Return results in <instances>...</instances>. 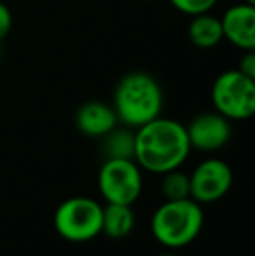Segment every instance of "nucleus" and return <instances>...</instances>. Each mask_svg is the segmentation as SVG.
Wrapping results in <instances>:
<instances>
[{
    "label": "nucleus",
    "mask_w": 255,
    "mask_h": 256,
    "mask_svg": "<svg viewBox=\"0 0 255 256\" xmlns=\"http://www.w3.org/2000/svg\"><path fill=\"white\" fill-rule=\"evenodd\" d=\"M135 228V212L131 206L107 204L103 206L102 234L110 239H124Z\"/></svg>",
    "instance_id": "obj_12"
},
{
    "label": "nucleus",
    "mask_w": 255,
    "mask_h": 256,
    "mask_svg": "<svg viewBox=\"0 0 255 256\" xmlns=\"http://www.w3.org/2000/svg\"><path fill=\"white\" fill-rule=\"evenodd\" d=\"M189 40L199 49H213L224 40L220 18L211 16L210 12H203L192 16L187 28Z\"/></svg>",
    "instance_id": "obj_11"
},
{
    "label": "nucleus",
    "mask_w": 255,
    "mask_h": 256,
    "mask_svg": "<svg viewBox=\"0 0 255 256\" xmlns=\"http://www.w3.org/2000/svg\"><path fill=\"white\" fill-rule=\"evenodd\" d=\"M241 61H239V66L238 70L241 74H245L246 77L255 78V51H243Z\"/></svg>",
    "instance_id": "obj_17"
},
{
    "label": "nucleus",
    "mask_w": 255,
    "mask_h": 256,
    "mask_svg": "<svg viewBox=\"0 0 255 256\" xmlns=\"http://www.w3.org/2000/svg\"><path fill=\"white\" fill-rule=\"evenodd\" d=\"M191 150L185 126L173 118L159 115L135 131L133 160L143 171L164 174L178 169L187 160Z\"/></svg>",
    "instance_id": "obj_1"
},
{
    "label": "nucleus",
    "mask_w": 255,
    "mask_h": 256,
    "mask_svg": "<svg viewBox=\"0 0 255 256\" xmlns=\"http://www.w3.org/2000/svg\"><path fill=\"white\" fill-rule=\"evenodd\" d=\"M156 256H180V254L173 253V251H164V253H159V254H156Z\"/></svg>",
    "instance_id": "obj_18"
},
{
    "label": "nucleus",
    "mask_w": 255,
    "mask_h": 256,
    "mask_svg": "<svg viewBox=\"0 0 255 256\" xmlns=\"http://www.w3.org/2000/svg\"><path fill=\"white\" fill-rule=\"evenodd\" d=\"M191 199L197 204H211L220 200L232 186V169L217 157L199 162L189 174Z\"/></svg>",
    "instance_id": "obj_7"
},
{
    "label": "nucleus",
    "mask_w": 255,
    "mask_h": 256,
    "mask_svg": "<svg viewBox=\"0 0 255 256\" xmlns=\"http://www.w3.org/2000/svg\"><path fill=\"white\" fill-rule=\"evenodd\" d=\"M211 103L227 120H246L255 114V78L238 68L224 72L211 86Z\"/></svg>",
    "instance_id": "obj_5"
},
{
    "label": "nucleus",
    "mask_w": 255,
    "mask_h": 256,
    "mask_svg": "<svg viewBox=\"0 0 255 256\" xmlns=\"http://www.w3.org/2000/svg\"><path fill=\"white\" fill-rule=\"evenodd\" d=\"M114 112L126 128H140L159 117L163 112V91L152 75L131 72L114 89Z\"/></svg>",
    "instance_id": "obj_2"
},
{
    "label": "nucleus",
    "mask_w": 255,
    "mask_h": 256,
    "mask_svg": "<svg viewBox=\"0 0 255 256\" xmlns=\"http://www.w3.org/2000/svg\"><path fill=\"white\" fill-rule=\"evenodd\" d=\"M11 28H13V14H11L9 7L0 2V42L9 35Z\"/></svg>",
    "instance_id": "obj_16"
},
{
    "label": "nucleus",
    "mask_w": 255,
    "mask_h": 256,
    "mask_svg": "<svg viewBox=\"0 0 255 256\" xmlns=\"http://www.w3.org/2000/svg\"><path fill=\"white\" fill-rule=\"evenodd\" d=\"M161 180V194L166 200H180L191 197V183L189 174L178 169L164 172Z\"/></svg>",
    "instance_id": "obj_14"
},
{
    "label": "nucleus",
    "mask_w": 255,
    "mask_h": 256,
    "mask_svg": "<svg viewBox=\"0 0 255 256\" xmlns=\"http://www.w3.org/2000/svg\"><path fill=\"white\" fill-rule=\"evenodd\" d=\"M203 208L191 197L164 200L150 218V234L161 246L177 251L197 239L203 230Z\"/></svg>",
    "instance_id": "obj_3"
},
{
    "label": "nucleus",
    "mask_w": 255,
    "mask_h": 256,
    "mask_svg": "<svg viewBox=\"0 0 255 256\" xmlns=\"http://www.w3.org/2000/svg\"><path fill=\"white\" fill-rule=\"evenodd\" d=\"M133 152H135V132L116 128L103 136L105 158H133Z\"/></svg>",
    "instance_id": "obj_13"
},
{
    "label": "nucleus",
    "mask_w": 255,
    "mask_h": 256,
    "mask_svg": "<svg viewBox=\"0 0 255 256\" xmlns=\"http://www.w3.org/2000/svg\"><path fill=\"white\" fill-rule=\"evenodd\" d=\"M103 206L91 197H70L56 208L53 223L68 242H88L102 234Z\"/></svg>",
    "instance_id": "obj_4"
},
{
    "label": "nucleus",
    "mask_w": 255,
    "mask_h": 256,
    "mask_svg": "<svg viewBox=\"0 0 255 256\" xmlns=\"http://www.w3.org/2000/svg\"><path fill=\"white\" fill-rule=\"evenodd\" d=\"M171 6L187 16H197V14L210 12L217 0H170Z\"/></svg>",
    "instance_id": "obj_15"
},
{
    "label": "nucleus",
    "mask_w": 255,
    "mask_h": 256,
    "mask_svg": "<svg viewBox=\"0 0 255 256\" xmlns=\"http://www.w3.org/2000/svg\"><path fill=\"white\" fill-rule=\"evenodd\" d=\"M117 122L114 108L102 102L84 103L75 114V126L89 138H103L117 128Z\"/></svg>",
    "instance_id": "obj_10"
},
{
    "label": "nucleus",
    "mask_w": 255,
    "mask_h": 256,
    "mask_svg": "<svg viewBox=\"0 0 255 256\" xmlns=\"http://www.w3.org/2000/svg\"><path fill=\"white\" fill-rule=\"evenodd\" d=\"M222 34L234 48L241 51H255V6L236 4L220 18Z\"/></svg>",
    "instance_id": "obj_9"
},
{
    "label": "nucleus",
    "mask_w": 255,
    "mask_h": 256,
    "mask_svg": "<svg viewBox=\"0 0 255 256\" xmlns=\"http://www.w3.org/2000/svg\"><path fill=\"white\" fill-rule=\"evenodd\" d=\"M245 4H250V6H255V0H243Z\"/></svg>",
    "instance_id": "obj_19"
},
{
    "label": "nucleus",
    "mask_w": 255,
    "mask_h": 256,
    "mask_svg": "<svg viewBox=\"0 0 255 256\" xmlns=\"http://www.w3.org/2000/svg\"><path fill=\"white\" fill-rule=\"evenodd\" d=\"M98 190L107 204L133 206L143 190L142 169L133 158H105L98 171Z\"/></svg>",
    "instance_id": "obj_6"
},
{
    "label": "nucleus",
    "mask_w": 255,
    "mask_h": 256,
    "mask_svg": "<svg viewBox=\"0 0 255 256\" xmlns=\"http://www.w3.org/2000/svg\"><path fill=\"white\" fill-rule=\"evenodd\" d=\"M185 131L191 148L199 152H217L231 140V120L218 112H204L189 122Z\"/></svg>",
    "instance_id": "obj_8"
}]
</instances>
